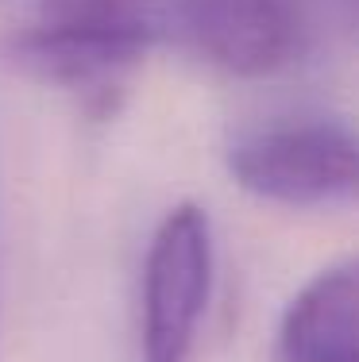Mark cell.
<instances>
[{
    "label": "cell",
    "instance_id": "3",
    "mask_svg": "<svg viewBox=\"0 0 359 362\" xmlns=\"http://www.w3.org/2000/svg\"><path fill=\"white\" fill-rule=\"evenodd\" d=\"M159 47L232 77H270L309 47L305 0H147Z\"/></svg>",
    "mask_w": 359,
    "mask_h": 362
},
{
    "label": "cell",
    "instance_id": "4",
    "mask_svg": "<svg viewBox=\"0 0 359 362\" xmlns=\"http://www.w3.org/2000/svg\"><path fill=\"white\" fill-rule=\"evenodd\" d=\"M212 220L201 204L170 209L151 235L139 289L143 362H193L212 293Z\"/></svg>",
    "mask_w": 359,
    "mask_h": 362
},
{
    "label": "cell",
    "instance_id": "1",
    "mask_svg": "<svg viewBox=\"0 0 359 362\" xmlns=\"http://www.w3.org/2000/svg\"><path fill=\"white\" fill-rule=\"evenodd\" d=\"M159 47L147 0H0V62L108 108Z\"/></svg>",
    "mask_w": 359,
    "mask_h": 362
},
{
    "label": "cell",
    "instance_id": "5",
    "mask_svg": "<svg viewBox=\"0 0 359 362\" xmlns=\"http://www.w3.org/2000/svg\"><path fill=\"white\" fill-rule=\"evenodd\" d=\"M278 362H359V255L297 289L278 327Z\"/></svg>",
    "mask_w": 359,
    "mask_h": 362
},
{
    "label": "cell",
    "instance_id": "6",
    "mask_svg": "<svg viewBox=\"0 0 359 362\" xmlns=\"http://www.w3.org/2000/svg\"><path fill=\"white\" fill-rule=\"evenodd\" d=\"M332 8H336V20L348 31V39L359 47V0H332Z\"/></svg>",
    "mask_w": 359,
    "mask_h": 362
},
{
    "label": "cell",
    "instance_id": "2",
    "mask_svg": "<svg viewBox=\"0 0 359 362\" xmlns=\"http://www.w3.org/2000/svg\"><path fill=\"white\" fill-rule=\"evenodd\" d=\"M244 193L286 209H359V132L340 119H286L228 146Z\"/></svg>",
    "mask_w": 359,
    "mask_h": 362
}]
</instances>
